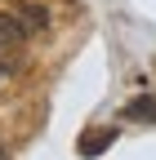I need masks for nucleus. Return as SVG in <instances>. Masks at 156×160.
I'll return each instance as SVG.
<instances>
[{
    "label": "nucleus",
    "instance_id": "nucleus-2",
    "mask_svg": "<svg viewBox=\"0 0 156 160\" xmlns=\"http://www.w3.org/2000/svg\"><path fill=\"white\" fill-rule=\"evenodd\" d=\"M13 18H18V27H23L27 36H36V31H45L49 27V13H45V5L40 0H13Z\"/></svg>",
    "mask_w": 156,
    "mask_h": 160
},
{
    "label": "nucleus",
    "instance_id": "nucleus-3",
    "mask_svg": "<svg viewBox=\"0 0 156 160\" xmlns=\"http://www.w3.org/2000/svg\"><path fill=\"white\" fill-rule=\"evenodd\" d=\"M129 120H156V93H143V98H134V102L125 107Z\"/></svg>",
    "mask_w": 156,
    "mask_h": 160
},
{
    "label": "nucleus",
    "instance_id": "nucleus-5",
    "mask_svg": "<svg viewBox=\"0 0 156 160\" xmlns=\"http://www.w3.org/2000/svg\"><path fill=\"white\" fill-rule=\"evenodd\" d=\"M0 160H5V147H0Z\"/></svg>",
    "mask_w": 156,
    "mask_h": 160
},
{
    "label": "nucleus",
    "instance_id": "nucleus-4",
    "mask_svg": "<svg viewBox=\"0 0 156 160\" xmlns=\"http://www.w3.org/2000/svg\"><path fill=\"white\" fill-rule=\"evenodd\" d=\"M112 138H116L112 129H89V133H85V142H81V156H98V151L112 142Z\"/></svg>",
    "mask_w": 156,
    "mask_h": 160
},
{
    "label": "nucleus",
    "instance_id": "nucleus-1",
    "mask_svg": "<svg viewBox=\"0 0 156 160\" xmlns=\"http://www.w3.org/2000/svg\"><path fill=\"white\" fill-rule=\"evenodd\" d=\"M23 45H27V31L18 27L13 9H0V85L18 71V62H23Z\"/></svg>",
    "mask_w": 156,
    "mask_h": 160
}]
</instances>
